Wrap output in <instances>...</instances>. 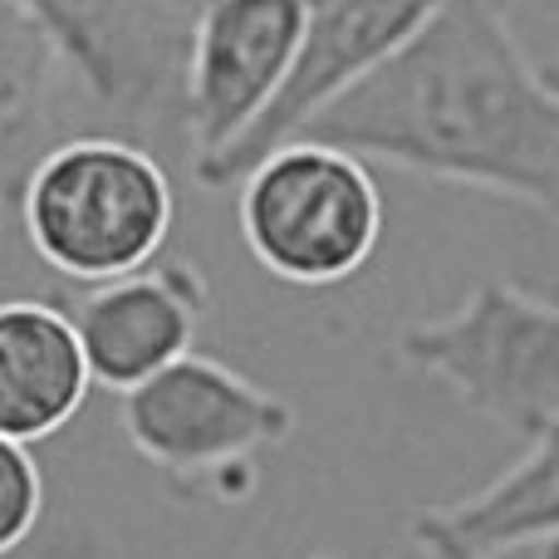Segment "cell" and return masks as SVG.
I'll list each match as a JSON object with an SVG mask.
<instances>
[{
	"instance_id": "e0dca14e",
	"label": "cell",
	"mask_w": 559,
	"mask_h": 559,
	"mask_svg": "<svg viewBox=\"0 0 559 559\" xmlns=\"http://www.w3.org/2000/svg\"><path fill=\"white\" fill-rule=\"evenodd\" d=\"M506 5H511V0H506Z\"/></svg>"
},
{
	"instance_id": "4fadbf2b",
	"label": "cell",
	"mask_w": 559,
	"mask_h": 559,
	"mask_svg": "<svg viewBox=\"0 0 559 559\" xmlns=\"http://www.w3.org/2000/svg\"><path fill=\"white\" fill-rule=\"evenodd\" d=\"M45 511V476L25 442L0 437V559L35 535Z\"/></svg>"
},
{
	"instance_id": "5b68a950",
	"label": "cell",
	"mask_w": 559,
	"mask_h": 559,
	"mask_svg": "<svg viewBox=\"0 0 559 559\" xmlns=\"http://www.w3.org/2000/svg\"><path fill=\"white\" fill-rule=\"evenodd\" d=\"M118 423L133 452L177 486H206L241 501L261 481L255 456L289 442L299 417L285 397L222 358L182 354L163 373L128 388Z\"/></svg>"
},
{
	"instance_id": "ba28073f",
	"label": "cell",
	"mask_w": 559,
	"mask_h": 559,
	"mask_svg": "<svg viewBox=\"0 0 559 559\" xmlns=\"http://www.w3.org/2000/svg\"><path fill=\"white\" fill-rule=\"evenodd\" d=\"M305 0H206L192 15L182 84V133L192 163L251 133L295 69Z\"/></svg>"
},
{
	"instance_id": "9c48e42d",
	"label": "cell",
	"mask_w": 559,
	"mask_h": 559,
	"mask_svg": "<svg viewBox=\"0 0 559 559\" xmlns=\"http://www.w3.org/2000/svg\"><path fill=\"white\" fill-rule=\"evenodd\" d=\"M206 309H212V289L202 271L187 261H167L98 280L64 314L84 348L88 378L98 388L128 393L182 354H192Z\"/></svg>"
},
{
	"instance_id": "3957f363",
	"label": "cell",
	"mask_w": 559,
	"mask_h": 559,
	"mask_svg": "<svg viewBox=\"0 0 559 559\" xmlns=\"http://www.w3.org/2000/svg\"><path fill=\"white\" fill-rule=\"evenodd\" d=\"M393 354L515 437L559 423V299L515 280H481L452 314L397 329Z\"/></svg>"
},
{
	"instance_id": "30bf717a",
	"label": "cell",
	"mask_w": 559,
	"mask_h": 559,
	"mask_svg": "<svg viewBox=\"0 0 559 559\" xmlns=\"http://www.w3.org/2000/svg\"><path fill=\"white\" fill-rule=\"evenodd\" d=\"M525 452L491 486L407 521L423 559H511L559 540V423L525 437Z\"/></svg>"
},
{
	"instance_id": "52a82bcc",
	"label": "cell",
	"mask_w": 559,
	"mask_h": 559,
	"mask_svg": "<svg viewBox=\"0 0 559 559\" xmlns=\"http://www.w3.org/2000/svg\"><path fill=\"white\" fill-rule=\"evenodd\" d=\"M437 5L442 0H305V35H299L285 88L251 123L241 143H231L206 163H192V177L202 187L241 182L255 157L289 143L319 108L344 98L383 59H393Z\"/></svg>"
},
{
	"instance_id": "9a60e30c",
	"label": "cell",
	"mask_w": 559,
	"mask_h": 559,
	"mask_svg": "<svg viewBox=\"0 0 559 559\" xmlns=\"http://www.w3.org/2000/svg\"><path fill=\"white\" fill-rule=\"evenodd\" d=\"M540 559H559V540H555V545H545V550H540Z\"/></svg>"
},
{
	"instance_id": "6da1fadb",
	"label": "cell",
	"mask_w": 559,
	"mask_h": 559,
	"mask_svg": "<svg viewBox=\"0 0 559 559\" xmlns=\"http://www.w3.org/2000/svg\"><path fill=\"white\" fill-rule=\"evenodd\" d=\"M295 138L559 222V88L521 49L506 0H442L393 59Z\"/></svg>"
},
{
	"instance_id": "7c38bea8",
	"label": "cell",
	"mask_w": 559,
	"mask_h": 559,
	"mask_svg": "<svg viewBox=\"0 0 559 559\" xmlns=\"http://www.w3.org/2000/svg\"><path fill=\"white\" fill-rule=\"evenodd\" d=\"M74 114H84V104L49 39L15 0H0V206L10 216L29 167L55 143L74 138L64 133Z\"/></svg>"
},
{
	"instance_id": "8992f818",
	"label": "cell",
	"mask_w": 559,
	"mask_h": 559,
	"mask_svg": "<svg viewBox=\"0 0 559 559\" xmlns=\"http://www.w3.org/2000/svg\"><path fill=\"white\" fill-rule=\"evenodd\" d=\"M49 39L98 133L157 138L182 128L192 15L173 0H15Z\"/></svg>"
},
{
	"instance_id": "5bb4252c",
	"label": "cell",
	"mask_w": 559,
	"mask_h": 559,
	"mask_svg": "<svg viewBox=\"0 0 559 559\" xmlns=\"http://www.w3.org/2000/svg\"><path fill=\"white\" fill-rule=\"evenodd\" d=\"M173 5H182V10H187V15H197V10H202V5H206V0H173Z\"/></svg>"
},
{
	"instance_id": "277c9868",
	"label": "cell",
	"mask_w": 559,
	"mask_h": 559,
	"mask_svg": "<svg viewBox=\"0 0 559 559\" xmlns=\"http://www.w3.org/2000/svg\"><path fill=\"white\" fill-rule=\"evenodd\" d=\"M236 222L261 271L324 289L364 271L378 251L383 192L364 157L319 138H289L241 177Z\"/></svg>"
},
{
	"instance_id": "8fae6325",
	"label": "cell",
	"mask_w": 559,
	"mask_h": 559,
	"mask_svg": "<svg viewBox=\"0 0 559 559\" xmlns=\"http://www.w3.org/2000/svg\"><path fill=\"white\" fill-rule=\"evenodd\" d=\"M88 364L69 314L45 299L0 305V437L45 442L88 397Z\"/></svg>"
},
{
	"instance_id": "2e32d148",
	"label": "cell",
	"mask_w": 559,
	"mask_h": 559,
	"mask_svg": "<svg viewBox=\"0 0 559 559\" xmlns=\"http://www.w3.org/2000/svg\"><path fill=\"white\" fill-rule=\"evenodd\" d=\"M545 79H550V84L559 88V64H550V69H545Z\"/></svg>"
},
{
	"instance_id": "7a4b0ae2",
	"label": "cell",
	"mask_w": 559,
	"mask_h": 559,
	"mask_svg": "<svg viewBox=\"0 0 559 559\" xmlns=\"http://www.w3.org/2000/svg\"><path fill=\"white\" fill-rule=\"evenodd\" d=\"M15 216L49 271L98 285L157 261L177 226V192L147 143L74 133L29 167Z\"/></svg>"
}]
</instances>
